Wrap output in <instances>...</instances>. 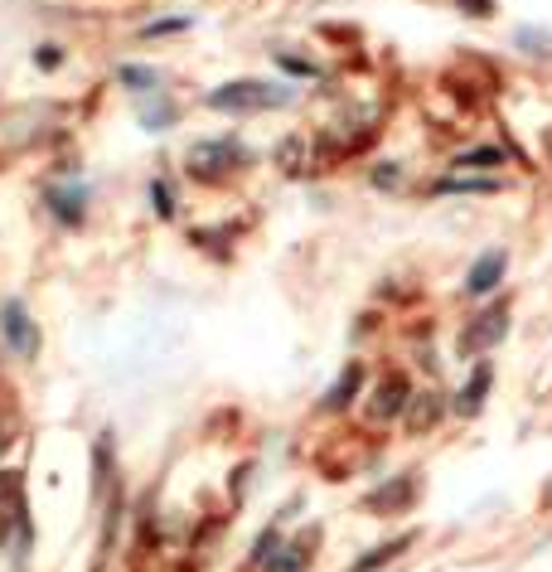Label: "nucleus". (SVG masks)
I'll use <instances>...</instances> for the list:
<instances>
[{
    "instance_id": "nucleus-10",
    "label": "nucleus",
    "mask_w": 552,
    "mask_h": 572,
    "mask_svg": "<svg viewBox=\"0 0 552 572\" xmlns=\"http://www.w3.org/2000/svg\"><path fill=\"white\" fill-rule=\"evenodd\" d=\"M359 388H364V369L359 364H344V374L330 384V394H325V412H344L349 402L359 398Z\"/></svg>"
},
{
    "instance_id": "nucleus-16",
    "label": "nucleus",
    "mask_w": 552,
    "mask_h": 572,
    "mask_svg": "<svg viewBox=\"0 0 552 572\" xmlns=\"http://www.w3.org/2000/svg\"><path fill=\"white\" fill-rule=\"evenodd\" d=\"M78 205H83V195H54V214L59 219H78Z\"/></svg>"
},
{
    "instance_id": "nucleus-15",
    "label": "nucleus",
    "mask_w": 552,
    "mask_h": 572,
    "mask_svg": "<svg viewBox=\"0 0 552 572\" xmlns=\"http://www.w3.org/2000/svg\"><path fill=\"white\" fill-rule=\"evenodd\" d=\"M121 83H127V87H137V93H151V87H155V69H141V63H127V69H121Z\"/></svg>"
},
{
    "instance_id": "nucleus-20",
    "label": "nucleus",
    "mask_w": 552,
    "mask_h": 572,
    "mask_svg": "<svg viewBox=\"0 0 552 572\" xmlns=\"http://www.w3.org/2000/svg\"><path fill=\"white\" fill-rule=\"evenodd\" d=\"M59 63H63V54L54 49V44H44V49H39V69H59Z\"/></svg>"
},
{
    "instance_id": "nucleus-18",
    "label": "nucleus",
    "mask_w": 552,
    "mask_h": 572,
    "mask_svg": "<svg viewBox=\"0 0 552 572\" xmlns=\"http://www.w3.org/2000/svg\"><path fill=\"white\" fill-rule=\"evenodd\" d=\"M277 63H281V69H291V73H315V63H306V59H291V54H277Z\"/></svg>"
},
{
    "instance_id": "nucleus-12",
    "label": "nucleus",
    "mask_w": 552,
    "mask_h": 572,
    "mask_svg": "<svg viewBox=\"0 0 552 572\" xmlns=\"http://www.w3.org/2000/svg\"><path fill=\"white\" fill-rule=\"evenodd\" d=\"M490 364H480L475 374H470V384L460 388V412H480V402H484V394H490Z\"/></svg>"
},
{
    "instance_id": "nucleus-6",
    "label": "nucleus",
    "mask_w": 552,
    "mask_h": 572,
    "mask_svg": "<svg viewBox=\"0 0 552 572\" xmlns=\"http://www.w3.org/2000/svg\"><path fill=\"white\" fill-rule=\"evenodd\" d=\"M412 500H416V476H398V480H388L383 490L368 495V510L374 514H398V510H408Z\"/></svg>"
},
{
    "instance_id": "nucleus-7",
    "label": "nucleus",
    "mask_w": 552,
    "mask_h": 572,
    "mask_svg": "<svg viewBox=\"0 0 552 572\" xmlns=\"http://www.w3.org/2000/svg\"><path fill=\"white\" fill-rule=\"evenodd\" d=\"M228 161H243V155L233 151L228 141H209V145H195V151H189V165H195L199 179H219V171H223Z\"/></svg>"
},
{
    "instance_id": "nucleus-8",
    "label": "nucleus",
    "mask_w": 552,
    "mask_h": 572,
    "mask_svg": "<svg viewBox=\"0 0 552 572\" xmlns=\"http://www.w3.org/2000/svg\"><path fill=\"white\" fill-rule=\"evenodd\" d=\"M504 267H509V257H504L500 248H494V253H484L480 262L470 267V277H466V291H470V296H490V291L500 287Z\"/></svg>"
},
{
    "instance_id": "nucleus-2",
    "label": "nucleus",
    "mask_w": 552,
    "mask_h": 572,
    "mask_svg": "<svg viewBox=\"0 0 552 572\" xmlns=\"http://www.w3.org/2000/svg\"><path fill=\"white\" fill-rule=\"evenodd\" d=\"M0 335H5V345H10V354L15 359H35L39 345H44L35 316H30L20 301H5V306H0Z\"/></svg>"
},
{
    "instance_id": "nucleus-11",
    "label": "nucleus",
    "mask_w": 552,
    "mask_h": 572,
    "mask_svg": "<svg viewBox=\"0 0 552 572\" xmlns=\"http://www.w3.org/2000/svg\"><path fill=\"white\" fill-rule=\"evenodd\" d=\"M402 548H412V534H398V538H388V544H378L374 553H364V558H359L354 572H374V568H383V563H392V558H398Z\"/></svg>"
},
{
    "instance_id": "nucleus-19",
    "label": "nucleus",
    "mask_w": 552,
    "mask_h": 572,
    "mask_svg": "<svg viewBox=\"0 0 552 572\" xmlns=\"http://www.w3.org/2000/svg\"><path fill=\"white\" fill-rule=\"evenodd\" d=\"M374 185H398V165H392V161H383L378 171H374Z\"/></svg>"
},
{
    "instance_id": "nucleus-3",
    "label": "nucleus",
    "mask_w": 552,
    "mask_h": 572,
    "mask_svg": "<svg viewBox=\"0 0 552 572\" xmlns=\"http://www.w3.org/2000/svg\"><path fill=\"white\" fill-rule=\"evenodd\" d=\"M408 402H412V384L402 374H388L383 384L374 388V398H368V422H392V418H402L408 412Z\"/></svg>"
},
{
    "instance_id": "nucleus-14",
    "label": "nucleus",
    "mask_w": 552,
    "mask_h": 572,
    "mask_svg": "<svg viewBox=\"0 0 552 572\" xmlns=\"http://www.w3.org/2000/svg\"><path fill=\"white\" fill-rule=\"evenodd\" d=\"M494 179H442L436 195H490Z\"/></svg>"
},
{
    "instance_id": "nucleus-1",
    "label": "nucleus",
    "mask_w": 552,
    "mask_h": 572,
    "mask_svg": "<svg viewBox=\"0 0 552 572\" xmlns=\"http://www.w3.org/2000/svg\"><path fill=\"white\" fill-rule=\"evenodd\" d=\"M281 103H286V87L257 83V78H238V83H223L209 93V107H219V112H267Z\"/></svg>"
},
{
    "instance_id": "nucleus-17",
    "label": "nucleus",
    "mask_w": 552,
    "mask_h": 572,
    "mask_svg": "<svg viewBox=\"0 0 552 572\" xmlns=\"http://www.w3.org/2000/svg\"><path fill=\"white\" fill-rule=\"evenodd\" d=\"M466 15H475V20H484V15H494V0H456Z\"/></svg>"
},
{
    "instance_id": "nucleus-9",
    "label": "nucleus",
    "mask_w": 552,
    "mask_h": 572,
    "mask_svg": "<svg viewBox=\"0 0 552 572\" xmlns=\"http://www.w3.org/2000/svg\"><path fill=\"white\" fill-rule=\"evenodd\" d=\"M310 544H315V534H306L301 544H281L262 563V572H306L310 568Z\"/></svg>"
},
{
    "instance_id": "nucleus-4",
    "label": "nucleus",
    "mask_w": 552,
    "mask_h": 572,
    "mask_svg": "<svg viewBox=\"0 0 552 572\" xmlns=\"http://www.w3.org/2000/svg\"><path fill=\"white\" fill-rule=\"evenodd\" d=\"M504 330H509V316H504V306L484 311V316H475V320L466 325V335H460V350H466V354L494 350V345L504 340Z\"/></svg>"
},
{
    "instance_id": "nucleus-5",
    "label": "nucleus",
    "mask_w": 552,
    "mask_h": 572,
    "mask_svg": "<svg viewBox=\"0 0 552 572\" xmlns=\"http://www.w3.org/2000/svg\"><path fill=\"white\" fill-rule=\"evenodd\" d=\"M442 418H446L442 394H412L408 412H402V422H408V432H412V436H426Z\"/></svg>"
},
{
    "instance_id": "nucleus-13",
    "label": "nucleus",
    "mask_w": 552,
    "mask_h": 572,
    "mask_svg": "<svg viewBox=\"0 0 552 572\" xmlns=\"http://www.w3.org/2000/svg\"><path fill=\"white\" fill-rule=\"evenodd\" d=\"M456 165L460 171H494V165H504V151L500 145H475V151L456 155Z\"/></svg>"
}]
</instances>
